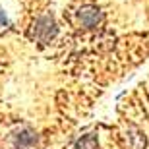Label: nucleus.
I'll return each mask as SVG.
<instances>
[{
  "label": "nucleus",
  "mask_w": 149,
  "mask_h": 149,
  "mask_svg": "<svg viewBox=\"0 0 149 149\" xmlns=\"http://www.w3.org/2000/svg\"><path fill=\"white\" fill-rule=\"evenodd\" d=\"M56 33H58V25L52 14H45L37 17V22L33 23V39L39 43H50Z\"/></svg>",
  "instance_id": "nucleus-1"
},
{
  "label": "nucleus",
  "mask_w": 149,
  "mask_h": 149,
  "mask_svg": "<svg viewBox=\"0 0 149 149\" xmlns=\"http://www.w3.org/2000/svg\"><path fill=\"white\" fill-rule=\"evenodd\" d=\"M77 22H79L81 27L93 29L103 22V12H101L99 6H93V4L81 6V8L77 10Z\"/></svg>",
  "instance_id": "nucleus-2"
},
{
  "label": "nucleus",
  "mask_w": 149,
  "mask_h": 149,
  "mask_svg": "<svg viewBox=\"0 0 149 149\" xmlns=\"http://www.w3.org/2000/svg\"><path fill=\"white\" fill-rule=\"evenodd\" d=\"M74 149H99V139L95 134H85L74 143Z\"/></svg>",
  "instance_id": "nucleus-3"
}]
</instances>
